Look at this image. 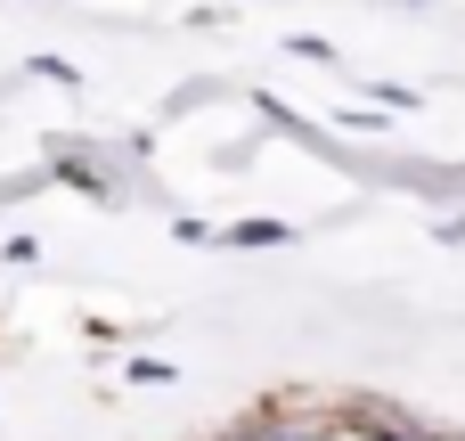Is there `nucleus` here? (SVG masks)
I'll return each mask as SVG.
<instances>
[{"label":"nucleus","mask_w":465,"mask_h":441,"mask_svg":"<svg viewBox=\"0 0 465 441\" xmlns=\"http://www.w3.org/2000/svg\"><path fill=\"white\" fill-rule=\"evenodd\" d=\"M286 237H294V221H270V213H253V221L221 229V246H286Z\"/></svg>","instance_id":"obj_1"},{"label":"nucleus","mask_w":465,"mask_h":441,"mask_svg":"<svg viewBox=\"0 0 465 441\" xmlns=\"http://www.w3.org/2000/svg\"><path fill=\"white\" fill-rule=\"evenodd\" d=\"M302 441H384V434H376L368 417H343V409H335V417H319V426H311Z\"/></svg>","instance_id":"obj_2"},{"label":"nucleus","mask_w":465,"mask_h":441,"mask_svg":"<svg viewBox=\"0 0 465 441\" xmlns=\"http://www.w3.org/2000/svg\"><path fill=\"white\" fill-rule=\"evenodd\" d=\"M33 74H41V82H65V90H74V82H82V74H74V65H65V57H33Z\"/></svg>","instance_id":"obj_3"},{"label":"nucleus","mask_w":465,"mask_h":441,"mask_svg":"<svg viewBox=\"0 0 465 441\" xmlns=\"http://www.w3.org/2000/svg\"><path fill=\"white\" fill-rule=\"evenodd\" d=\"M131 385H172V360H131Z\"/></svg>","instance_id":"obj_4"}]
</instances>
